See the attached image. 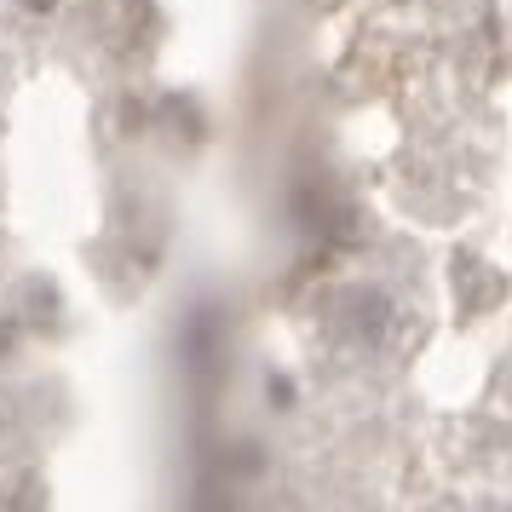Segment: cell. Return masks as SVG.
<instances>
[{
    "label": "cell",
    "instance_id": "obj_2",
    "mask_svg": "<svg viewBox=\"0 0 512 512\" xmlns=\"http://www.w3.org/2000/svg\"><path fill=\"white\" fill-rule=\"evenodd\" d=\"M18 6H24V12H52L58 0H18Z\"/></svg>",
    "mask_w": 512,
    "mask_h": 512
},
{
    "label": "cell",
    "instance_id": "obj_1",
    "mask_svg": "<svg viewBox=\"0 0 512 512\" xmlns=\"http://www.w3.org/2000/svg\"><path fill=\"white\" fill-rule=\"evenodd\" d=\"M12 346H18V328H12V323H6V317H0V357H6V351H12Z\"/></svg>",
    "mask_w": 512,
    "mask_h": 512
}]
</instances>
